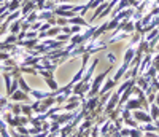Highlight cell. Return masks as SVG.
I'll list each match as a JSON object with an SVG mask.
<instances>
[{
	"mask_svg": "<svg viewBox=\"0 0 159 137\" xmlns=\"http://www.w3.org/2000/svg\"><path fill=\"white\" fill-rule=\"evenodd\" d=\"M108 72H110V68H107L105 72H102V73L94 80V83L91 85V89H89V96H91V97H96V96L99 94V91H100V85H102V81L105 80V77L108 75Z\"/></svg>",
	"mask_w": 159,
	"mask_h": 137,
	"instance_id": "6da1fadb",
	"label": "cell"
},
{
	"mask_svg": "<svg viewBox=\"0 0 159 137\" xmlns=\"http://www.w3.org/2000/svg\"><path fill=\"white\" fill-rule=\"evenodd\" d=\"M97 64H99V59L96 58L94 61H92V62H91V67L88 68V72H86V75L83 77V80H81V81H83V83H88V80L91 78V75H92V72H94V68L97 67Z\"/></svg>",
	"mask_w": 159,
	"mask_h": 137,
	"instance_id": "7a4b0ae2",
	"label": "cell"
},
{
	"mask_svg": "<svg viewBox=\"0 0 159 137\" xmlns=\"http://www.w3.org/2000/svg\"><path fill=\"white\" fill-rule=\"evenodd\" d=\"M142 105H145L143 101H140V99H130L126 104V108H127V110H134V108H140Z\"/></svg>",
	"mask_w": 159,
	"mask_h": 137,
	"instance_id": "3957f363",
	"label": "cell"
},
{
	"mask_svg": "<svg viewBox=\"0 0 159 137\" xmlns=\"http://www.w3.org/2000/svg\"><path fill=\"white\" fill-rule=\"evenodd\" d=\"M69 22H70V24H73V26H83V27H91V26H89V24H88V22H86V21H84V19L81 18V16H75V18H70V19H69Z\"/></svg>",
	"mask_w": 159,
	"mask_h": 137,
	"instance_id": "277c9868",
	"label": "cell"
},
{
	"mask_svg": "<svg viewBox=\"0 0 159 137\" xmlns=\"http://www.w3.org/2000/svg\"><path fill=\"white\" fill-rule=\"evenodd\" d=\"M119 96H121V94H119L118 91H116V92L113 94V97L110 99V102L107 104V108H105V112H107V113H110V112H111V108H113V105H115V104H116V102L119 101Z\"/></svg>",
	"mask_w": 159,
	"mask_h": 137,
	"instance_id": "5b68a950",
	"label": "cell"
},
{
	"mask_svg": "<svg viewBox=\"0 0 159 137\" xmlns=\"http://www.w3.org/2000/svg\"><path fill=\"white\" fill-rule=\"evenodd\" d=\"M134 118H137L139 121H143V123H150V121H153V118H151L150 115L143 113V112H135V113H134Z\"/></svg>",
	"mask_w": 159,
	"mask_h": 137,
	"instance_id": "8992f818",
	"label": "cell"
},
{
	"mask_svg": "<svg viewBox=\"0 0 159 137\" xmlns=\"http://www.w3.org/2000/svg\"><path fill=\"white\" fill-rule=\"evenodd\" d=\"M115 86H116V81H115V80H107V81H105V85H103V88L99 91V94H105L107 91H110V89L115 88Z\"/></svg>",
	"mask_w": 159,
	"mask_h": 137,
	"instance_id": "52a82bcc",
	"label": "cell"
},
{
	"mask_svg": "<svg viewBox=\"0 0 159 137\" xmlns=\"http://www.w3.org/2000/svg\"><path fill=\"white\" fill-rule=\"evenodd\" d=\"M127 5H130V3H129V0H121V3H119V5L116 7V10H115V13H113V15L116 16V15H118V13H119V11H121L123 8H126Z\"/></svg>",
	"mask_w": 159,
	"mask_h": 137,
	"instance_id": "ba28073f",
	"label": "cell"
},
{
	"mask_svg": "<svg viewBox=\"0 0 159 137\" xmlns=\"http://www.w3.org/2000/svg\"><path fill=\"white\" fill-rule=\"evenodd\" d=\"M157 116H159V105L153 104L151 105V118L153 120H157Z\"/></svg>",
	"mask_w": 159,
	"mask_h": 137,
	"instance_id": "9c48e42d",
	"label": "cell"
},
{
	"mask_svg": "<svg viewBox=\"0 0 159 137\" xmlns=\"http://www.w3.org/2000/svg\"><path fill=\"white\" fill-rule=\"evenodd\" d=\"M13 99H18V101H19V99H21V101H27L29 97H27V96H25L22 91H18L15 96H13Z\"/></svg>",
	"mask_w": 159,
	"mask_h": 137,
	"instance_id": "30bf717a",
	"label": "cell"
},
{
	"mask_svg": "<svg viewBox=\"0 0 159 137\" xmlns=\"http://www.w3.org/2000/svg\"><path fill=\"white\" fill-rule=\"evenodd\" d=\"M153 67H154L156 70L159 72V54H157V56H156V58L153 59Z\"/></svg>",
	"mask_w": 159,
	"mask_h": 137,
	"instance_id": "8fae6325",
	"label": "cell"
},
{
	"mask_svg": "<svg viewBox=\"0 0 159 137\" xmlns=\"http://www.w3.org/2000/svg\"><path fill=\"white\" fill-rule=\"evenodd\" d=\"M129 135L130 137H142V132L140 131H129Z\"/></svg>",
	"mask_w": 159,
	"mask_h": 137,
	"instance_id": "7c38bea8",
	"label": "cell"
},
{
	"mask_svg": "<svg viewBox=\"0 0 159 137\" xmlns=\"http://www.w3.org/2000/svg\"><path fill=\"white\" fill-rule=\"evenodd\" d=\"M80 27H81V26H72L70 27V34H78L80 32Z\"/></svg>",
	"mask_w": 159,
	"mask_h": 137,
	"instance_id": "4fadbf2b",
	"label": "cell"
},
{
	"mask_svg": "<svg viewBox=\"0 0 159 137\" xmlns=\"http://www.w3.org/2000/svg\"><path fill=\"white\" fill-rule=\"evenodd\" d=\"M18 29H19V21H16L15 24L11 26V32H15V34H16V32H18Z\"/></svg>",
	"mask_w": 159,
	"mask_h": 137,
	"instance_id": "5bb4252c",
	"label": "cell"
},
{
	"mask_svg": "<svg viewBox=\"0 0 159 137\" xmlns=\"http://www.w3.org/2000/svg\"><path fill=\"white\" fill-rule=\"evenodd\" d=\"M67 22H69V19H65V18H59V19H57V24H59V26H65Z\"/></svg>",
	"mask_w": 159,
	"mask_h": 137,
	"instance_id": "9a60e30c",
	"label": "cell"
},
{
	"mask_svg": "<svg viewBox=\"0 0 159 137\" xmlns=\"http://www.w3.org/2000/svg\"><path fill=\"white\" fill-rule=\"evenodd\" d=\"M156 105H159V92H156Z\"/></svg>",
	"mask_w": 159,
	"mask_h": 137,
	"instance_id": "2e32d148",
	"label": "cell"
},
{
	"mask_svg": "<svg viewBox=\"0 0 159 137\" xmlns=\"http://www.w3.org/2000/svg\"><path fill=\"white\" fill-rule=\"evenodd\" d=\"M157 80H159V78H157Z\"/></svg>",
	"mask_w": 159,
	"mask_h": 137,
	"instance_id": "e0dca14e",
	"label": "cell"
},
{
	"mask_svg": "<svg viewBox=\"0 0 159 137\" xmlns=\"http://www.w3.org/2000/svg\"><path fill=\"white\" fill-rule=\"evenodd\" d=\"M157 131H159V129H157Z\"/></svg>",
	"mask_w": 159,
	"mask_h": 137,
	"instance_id": "ac0fdd59",
	"label": "cell"
}]
</instances>
